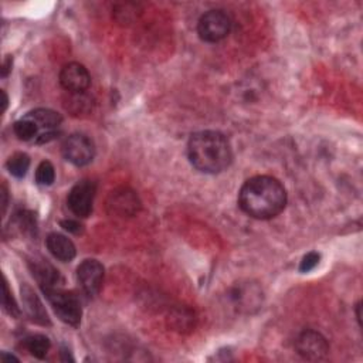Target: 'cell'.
I'll use <instances>...</instances> for the list:
<instances>
[{
	"label": "cell",
	"instance_id": "obj_3",
	"mask_svg": "<svg viewBox=\"0 0 363 363\" xmlns=\"http://www.w3.org/2000/svg\"><path fill=\"white\" fill-rule=\"evenodd\" d=\"M47 299L50 301L55 315L67 325L69 326H78L81 322V315H82V309H81V303L79 299L68 291L61 289V286L57 288H51L44 291Z\"/></svg>",
	"mask_w": 363,
	"mask_h": 363
},
{
	"label": "cell",
	"instance_id": "obj_19",
	"mask_svg": "<svg viewBox=\"0 0 363 363\" xmlns=\"http://www.w3.org/2000/svg\"><path fill=\"white\" fill-rule=\"evenodd\" d=\"M55 180V169L51 162L43 160L35 170V183L40 186H51Z\"/></svg>",
	"mask_w": 363,
	"mask_h": 363
},
{
	"label": "cell",
	"instance_id": "obj_11",
	"mask_svg": "<svg viewBox=\"0 0 363 363\" xmlns=\"http://www.w3.org/2000/svg\"><path fill=\"white\" fill-rule=\"evenodd\" d=\"M60 84L71 94H84L91 84V77L82 64L68 62L60 71Z\"/></svg>",
	"mask_w": 363,
	"mask_h": 363
},
{
	"label": "cell",
	"instance_id": "obj_8",
	"mask_svg": "<svg viewBox=\"0 0 363 363\" xmlns=\"http://www.w3.org/2000/svg\"><path fill=\"white\" fill-rule=\"evenodd\" d=\"M138 194L129 187H119L109 193L106 199V210L112 216L132 217L140 210Z\"/></svg>",
	"mask_w": 363,
	"mask_h": 363
},
{
	"label": "cell",
	"instance_id": "obj_27",
	"mask_svg": "<svg viewBox=\"0 0 363 363\" xmlns=\"http://www.w3.org/2000/svg\"><path fill=\"white\" fill-rule=\"evenodd\" d=\"M356 318H357L359 325H360V302H357V305H356Z\"/></svg>",
	"mask_w": 363,
	"mask_h": 363
},
{
	"label": "cell",
	"instance_id": "obj_10",
	"mask_svg": "<svg viewBox=\"0 0 363 363\" xmlns=\"http://www.w3.org/2000/svg\"><path fill=\"white\" fill-rule=\"evenodd\" d=\"M104 265L94 258L84 259L77 268V279L88 296H96L104 282Z\"/></svg>",
	"mask_w": 363,
	"mask_h": 363
},
{
	"label": "cell",
	"instance_id": "obj_26",
	"mask_svg": "<svg viewBox=\"0 0 363 363\" xmlns=\"http://www.w3.org/2000/svg\"><path fill=\"white\" fill-rule=\"evenodd\" d=\"M1 95H3V105H4V108H3V111H6V108H7V102H9V99H7V95H6V92H4V91H1Z\"/></svg>",
	"mask_w": 363,
	"mask_h": 363
},
{
	"label": "cell",
	"instance_id": "obj_14",
	"mask_svg": "<svg viewBox=\"0 0 363 363\" xmlns=\"http://www.w3.org/2000/svg\"><path fill=\"white\" fill-rule=\"evenodd\" d=\"M21 299H23L24 311L33 322L38 325H50V318L47 315V311L43 306V302L35 295V292L26 284L21 286Z\"/></svg>",
	"mask_w": 363,
	"mask_h": 363
},
{
	"label": "cell",
	"instance_id": "obj_1",
	"mask_svg": "<svg viewBox=\"0 0 363 363\" xmlns=\"http://www.w3.org/2000/svg\"><path fill=\"white\" fill-rule=\"evenodd\" d=\"M238 204L247 216L257 220H269L285 208L286 190L272 176H254L241 186Z\"/></svg>",
	"mask_w": 363,
	"mask_h": 363
},
{
	"label": "cell",
	"instance_id": "obj_2",
	"mask_svg": "<svg viewBox=\"0 0 363 363\" xmlns=\"http://www.w3.org/2000/svg\"><path fill=\"white\" fill-rule=\"evenodd\" d=\"M187 157L199 172L217 174L231 164L233 149L227 136L221 132L200 130L189 139Z\"/></svg>",
	"mask_w": 363,
	"mask_h": 363
},
{
	"label": "cell",
	"instance_id": "obj_15",
	"mask_svg": "<svg viewBox=\"0 0 363 363\" xmlns=\"http://www.w3.org/2000/svg\"><path fill=\"white\" fill-rule=\"evenodd\" d=\"M31 269H33V275L35 277L43 292L47 289H51V288H57L62 282V278L58 274V271L52 265L45 262L44 259H40V261L34 259Z\"/></svg>",
	"mask_w": 363,
	"mask_h": 363
},
{
	"label": "cell",
	"instance_id": "obj_6",
	"mask_svg": "<svg viewBox=\"0 0 363 363\" xmlns=\"http://www.w3.org/2000/svg\"><path fill=\"white\" fill-rule=\"evenodd\" d=\"M61 152L65 160L74 166L81 167L89 164L94 160L95 145L86 135L72 133L62 142Z\"/></svg>",
	"mask_w": 363,
	"mask_h": 363
},
{
	"label": "cell",
	"instance_id": "obj_20",
	"mask_svg": "<svg viewBox=\"0 0 363 363\" xmlns=\"http://www.w3.org/2000/svg\"><path fill=\"white\" fill-rule=\"evenodd\" d=\"M3 308H4V311L10 316H13V318H18L20 316V308L17 306V303H16V301L13 298V294L9 289V285H7L6 279L3 282Z\"/></svg>",
	"mask_w": 363,
	"mask_h": 363
},
{
	"label": "cell",
	"instance_id": "obj_21",
	"mask_svg": "<svg viewBox=\"0 0 363 363\" xmlns=\"http://www.w3.org/2000/svg\"><path fill=\"white\" fill-rule=\"evenodd\" d=\"M319 259H320V254H319V252H316V251L308 252V254L303 255L302 259H301L299 271H301V272H309V271H312V269L319 264Z\"/></svg>",
	"mask_w": 363,
	"mask_h": 363
},
{
	"label": "cell",
	"instance_id": "obj_13",
	"mask_svg": "<svg viewBox=\"0 0 363 363\" xmlns=\"http://www.w3.org/2000/svg\"><path fill=\"white\" fill-rule=\"evenodd\" d=\"M45 245L54 258L62 262H69L75 258L77 250L74 242L60 233H51L45 238Z\"/></svg>",
	"mask_w": 363,
	"mask_h": 363
},
{
	"label": "cell",
	"instance_id": "obj_4",
	"mask_svg": "<svg viewBox=\"0 0 363 363\" xmlns=\"http://www.w3.org/2000/svg\"><path fill=\"white\" fill-rule=\"evenodd\" d=\"M231 31L230 16L220 9L206 11L197 21V34L206 43H218Z\"/></svg>",
	"mask_w": 363,
	"mask_h": 363
},
{
	"label": "cell",
	"instance_id": "obj_24",
	"mask_svg": "<svg viewBox=\"0 0 363 363\" xmlns=\"http://www.w3.org/2000/svg\"><path fill=\"white\" fill-rule=\"evenodd\" d=\"M1 206H3V214L6 213V208H7V203H9V199H7V189H6V184L3 183L1 184Z\"/></svg>",
	"mask_w": 363,
	"mask_h": 363
},
{
	"label": "cell",
	"instance_id": "obj_17",
	"mask_svg": "<svg viewBox=\"0 0 363 363\" xmlns=\"http://www.w3.org/2000/svg\"><path fill=\"white\" fill-rule=\"evenodd\" d=\"M9 173L14 177H24L30 167V156L24 152H16L11 155L6 163Z\"/></svg>",
	"mask_w": 363,
	"mask_h": 363
},
{
	"label": "cell",
	"instance_id": "obj_18",
	"mask_svg": "<svg viewBox=\"0 0 363 363\" xmlns=\"http://www.w3.org/2000/svg\"><path fill=\"white\" fill-rule=\"evenodd\" d=\"M170 325L176 330H190L194 326V315L190 309L187 308H176L170 313Z\"/></svg>",
	"mask_w": 363,
	"mask_h": 363
},
{
	"label": "cell",
	"instance_id": "obj_22",
	"mask_svg": "<svg viewBox=\"0 0 363 363\" xmlns=\"http://www.w3.org/2000/svg\"><path fill=\"white\" fill-rule=\"evenodd\" d=\"M61 227L65 230V231H68V233H72V234H81L82 233V230H84V227H82V224L79 223V221H77V220H72V218H67V220H61Z\"/></svg>",
	"mask_w": 363,
	"mask_h": 363
},
{
	"label": "cell",
	"instance_id": "obj_23",
	"mask_svg": "<svg viewBox=\"0 0 363 363\" xmlns=\"http://www.w3.org/2000/svg\"><path fill=\"white\" fill-rule=\"evenodd\" d=\"M11 65H13V58L11 55H7L6 60L3 61V67H1V77L6 78L9 75V72L11 71Z\"/></svg>",
	"mask_w": 363,
	"mask_h": 363
},
{
	"label": "cell",
	"instance_id": "obj_5",
	"mask_svg": "<svg viewBox=\"0 0 363 363\" xmlns=\"http://www.w3.org/2000/svg\"><path fill=\"white\" fill-rule=\"evenodd\" d=\"M34 126L35 140L34 143L41 145L47 143L60 133V128L62 123V118L58 112L48 108H37L24 115Z\"/></svg>",
	"mask_w": 363,
	"mask_h": 363
},
{
	"label": "cell",
	"instance_id": "obj_25",
	"mask_svg": "<svg viewBox=\"0 0 363 363\" xmlns=\"http://www.w3.org/2000/svg\"><path fill=\"white\" fill-rule=\"evenodd\" d=\"M0 359H1V360H14V362H18V360H20L17 356H14V354H9L7 352H1Z\"/></svg>",
	"mask_w": 363,
	"mask_h": 363
},
{
	"label": "cell",
	"instance_id": "obj_12",
	"mask_svg": "<svg viewBox=\"0 0 363 363\" xmlns=\"http://www.w3.org/2000/svg\"><path fill=\"white\" fill-rule=\"evenodd\" d=\"M261 298L262 294L259 288L252 284H238L230 289V299L242 312H248L251 308H258Z\"/></svg>",
	"mask_w": 363,
	"mask_h": 363
},
{
	"label": "cell",
	"instance_id": "obj_7",
	"mask_svg": "<svg viewBox=\"0 0 363 363\" xmlns=\"http://www.w3.org/2000/svg\"><path fill=\"white\" fill-rule=\"evenodd\" d=\"M96 191V183L89 179L78 182L68 193L67 204L72 214L79 218H85L92 213L94 197Z\"/></svg>",
	"mask_w": 363,
	"mask_h": 363
},
{
	"label": "cell",
	"instance_id": "obj_9",
	"mask_svg": "<svg viewBox=\"0 0 363 363\" xmlns=\"http://www.w3.org/2000/svg\"><path fill=\"white\" fill-rule=\"evenodd\" d=\"M295 349L306 360H322L329 353V343L322 333L308 329L296 337Z\"/></svg>",
	"mask_w": 363,
	"mask_h": 363
},
{
	"label": "cell",
	"instance_id": "obj_16",
	"mask_svg": "<svg viewBox=\"0 0 363 363\" xmlns=\"http://www.w3.org/2000/svg\"><path fill=\"white\" fill-rule=\"evenodd\" d=\"M24 346L35 359H44L51 347V342L45 335L35 333L24 339Z\"/></svg>",
	"mask_w": 363,
	"mask_h": 363
}]
</instances>
